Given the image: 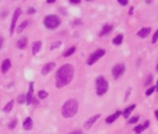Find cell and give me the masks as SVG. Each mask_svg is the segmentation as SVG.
<instances>
[{"label": "cell", "mask_w": 158, "mask_h": 134, "mask_svg": "<svg viewBox=\"0 0 158 134\" xmlns=\"http://www.w3.org/2000/svg\"><path fill=\"white\" fill-rule=\"evenodd\" d=\"M156 69H157V71H158V64H157V67H156Z\"/></svg>", "instance_id": "cell-43"}, {"label": "cell", "mask_w": 158, "mask_h": 134, "mask_svg": "<svg viewBox=\"0 0 158 134\" xmlns=\"http://www.w3.org/2000/svg\"><path fill=\"white\" fill-rule=\"evenodd\" d=\"M61 45V42L60 41H57V42L53 43L52 45H51V50H54V48H57V47H59Z\"/></svg>", "instance_id": "cell-26"}, {"label": "cell", "mask_w": 158, "mask_h": 134, "mask_svg": "<svg viewBox=\"0 0 158 134\" xmlns=\"http://www.w3.org/2000/svg\"><path fill=\"white\" fill-rule=\"evenodd\" d=\"M74 52H75V47H74V46H72V47H70V48H68L67 52L63 54V56H65V57H69L70 55H72Z\"/></svg>", "instance_id": "cell-22"}, {"label": "cell", "mask_w": 158, "mask_h": 134, "mask_svg": "<svg viewBox=\"0 0 158 134\" xmlns=\"http://www.w3.org/2000/svg\"><path fill=\"white\" fill-rule=\"evenodd\" d=\"M104 55H105L104 50H97L89 56V58H88L87 60V64L88 66H93V64H95V62H97V61H98L102 56H104Z\"/></svg>", "instance_id": "cell-5"}, {"label": "cell", "mask_w": 158, "mask_h": 134, "mask_svg": "<svg viewBox=\"0 0 158 134\" xmlns=\"http://www.w3.org/2000/svg\"><path fill=\"white\" fill-rule=\"evenodd\" d=\"M44 25L46 28L55 29L60 25V18L56 15H47L44 18Z\"/></svg>", "instance_id": "cell-4"}, {"label": "cell", "mask_w": 158, "mask_h": 134, "mask_svg": "<svg viewBox=\"0 0 158 134\" xmlns=\"http://www.w3.org/2000/svg\"><path fill=\"white\" fill-rule=\"evenodd\" d=\"M134 108H136V105H134V104L128 106V107H127V108L123 112V116L125 117V118H128V117H129V115L131 114V112H132Z\"/></svg>", "instance_id": "cell-17"}, {"label": "cell", "mask_w": 158, "mask_h": 134, "mask_svg": "<svg viewBox=\"0 0 158 134\" xmlns=\"http://www.w3.org/2000/svg\"><path fill=\"white\" fill-rule=\"evenodd\" d=\"M123 39L124 37L123 35H118L117 37H115L114 39H113V44H115V45H120V44H122V42H123Z\"/></svg>", "instance_id": "cell-20"}, {"label": "cell", "mask_w": 158, "mask_h": 134, "mask_svg": "<svg viewBox=\"0 0 158 134\" xmlns=\"http://www.w3.org/2000/svg\"><path fill=\"white\" fill-rule=\"evenodd\" d=\"M124 72H125V64H116V66H114L112 69L113 77L115 78V79H118V78L124 74Z\"/></svg>", "instance_id": "cell-6"}, {"label": "cell", "mask_w": 158, "mask_h": 134, "mask_svg": "<svg viewBox=\"0 0 158 134\" xmlns=\"http://www.w3.org/2000/svg\"><path fill=\"white\" fill-rule=\"evenodd\" d=\"M138 120H139V117H138V116L137 117H132L130 120H128V122H129V124H136Z\"/></svg>", "instance_id": "cell-30"}, {"label": "cell", "mask_w": 158, "mask_h": 134, "mask_svg": "<svg viewBox=\"0 0 158 134\" xmlns=\"http://www.w3.org/2000/svg\"><path fill=\"white\" fill-rule=\"evenodd\" d=\"M71 3H80L81 2V0H70Z\"/></svg>", "instance_id": "cell-37"}, {"label": "cell", "mask_w": 158, "mask_h": 134, "mask_svg": "<svg viewBox=\"0 0 158 134\" xmlns=\"http://www.w3.org/2000/svg\"><path fill=\"white\" fill-rule=\"evenodd\" d=\"M120 114H122V112L120 111H117V112H115L114 114H112L111 116H109L106 119H105V122L106 124H112V122H114L118 117L120 116Z\"/></svg>", "instance_id": "cell-11"}, {"label": "cell", "mask_w": 158, "mask_h": 134, "mask_svg": "<svg viewBox=\"0 0 158 134\" xmlns=\"http://www.w3.org/2000/svg\"><path fill=\"white\" fill-rule=\"evenodd\" d=\"M16 124H17L16 119L12 120V122H10V124H9V129H14V128L16 127Z\"/></svg>", "instance_id": "cell-28"}, {"label": "cell", "mask_w": 158, "mask_h": 134, "mask_svg": "<svg viewBox=\"0 0 158 134\" xmlns=\"http://www.w3.org/2000/svg\"><path fill=\"white\" fill-rule=\"evenodd\" d=\"M155 116H156V118H157V120H158V109L157 111H155Z\"/></svg>", "instance_id": "cell-40"}, {"label": "cell", "mask_w": 158, "mask_h": 134, "mask_svg": "<svg viewBox=\"0 0 158 134\" xmlns=\"http://www.w3.org/2000/svg\"><path fill=\"white\" fill-rule=\"evenodd\" d=\"M69 134H83V132H82L81 130H75V131H72V132H70Z\"/></svg>", "instance_id": "cell-33"}, {"label": "cell", "mask_w": 158, "mask_h": 134, "mask_svg": "<svg viewBox=\"0 0 158 134\" xmlns=\"http://www.w3.org/2000/svg\"><path fill=\"white\" fill-rule=\"evenodd\" d=\"M27 13L28 14H33V13H35V10L33 8H29L28 10H27Z\"/></svg>", "instance_id": "cell-32"}, {"label": "cell", "mask_w": 158, "mask_h": 134, "mask_svg": "<svg viewBox=\"0 0 158 134\" xmlns=\"http://www.w3.org/2000/svg\"><path fill=\"white\" fill-rule=\"evenodd\" d=\"M113 29V26L112 25H105L103 26V28H102L101 32H100V37H103L105 35H109L110 32L112 31Z\"/></svg>", "instance_id": "cell-14"}, {"label": "cell", "mask_w": 158, "mask_h": 134, "mask_svg": "<svg viewBox=\"0 0 158 134\" xmlns=\"http://www.w3.org/2000/svg\"><path fill=\"white\" fill-rule=\"evenodd\" d=\"M142 131H144V129H143V126H141V124L140 126H137V127L134 128V132L137 134H140Z\"/></svg>", "instance_id": "cell-24"}, {"label": "cell", "mask_w": 158, "mask_h": 134, "mask_svg": "<svg viewBox=\"0 0 158 134\" xmlns=\"http://www.w3.org/2000/svg\"><path fill=\"white\" fill-rule=\"evenodd\" d=\"M23 127H24L25 130H31L32 128V119L30 118V117H28V118H26L24 121V124H23Z\"/></svg>", "instance_id": "cell-16"}, {"label": "cell", "mask_w": 158, "mask_h": 134, "mask_svg": "<svg viewBox=\"0 0 158 134\" xmlns=\"http://www.w3.org/2000/svg\"><path fill=\"white\" fill-rule=\"evenodd\" d=\"M47 2H49V3H53V2H55V0H49Z\"/></svg>", "instance_id": "cell-42"}, {"label": "cell", "mask_w": 158, "mask_h": 134, "mask_svg": "<svg viewBox=\"0 0 158 134\" xmlns=\"http://www.w3.org/2000/svg\"><path fill=\"white\" fill-rule=\"evenodd\" d=\"M21 14H22V10L18 8V9L15 10L14 14H13V18H12V24H11V27H10V33L11 35H13V32H14L15 26H16V21H17V18L19 17V15Z\"/></svg>", "instance_id": "cell-7"}, {"label": "cell", "mask_w": 158, "mask_h": 134, "mask_svg": "<svg viewBox=\"0 0 158 134\" xmlns=\"http://www.w3.org/2000/svg\"><path fill=\"white\" fill-rule=\"evenodd\" d=\"M27 26H28V21H23V23H21V24L18 25L17 29H16V32H17V33H21V32L23 31L26 27H27Z\"/></svg>", "instance_id": "cell-19"}, {"label": "cell", "mask_w": 158, "mask_h": 134, "mask_svg": "<svg viewBox=\"0 0 158 134\" xmlns=\"http://www.w3.org/2000/svg\"><path fill=\"white\" fill-rule=\"evenodd\" d=\"M148 126H150V121L148 120V121H145V124H143V129H144V130H145V129H148Z\"/></svg>", "instance_id": "cell-35"}, {"label": "cell", "mask_w": 158, "mask_h": 134, "mask_svg": "<svg viewBox=\"0 0 158 134\" xmlns=\"http://www.w3.org/2000/svg\"><path fill=\"white\" fill-rule=\"evenodd\" d=\"M154 91H155V87H151V88H148V90H146L145 95H151Z\"/></svg>", "instance_id": "cell-29"}, {"label": "cell", "mask_w": 158, "mask_h": 134, "mask_svg": "<svg viewBox=\"0 0 158 134\" xmlns=\"http://www.w3.org/2000/svg\"><path fill=\"white\" fill-rule=\"evenodd\" d=\"M79 103L75 99H69L61 107V115L65 118H71L77 113Z\"/></svg>", "instance_id": "cell-2"}, {"label": "cell", "mask_w": 158, "mask_h": 134, "mask_svg": "<svg viewBox=\"0 0 158 134\" xmlns=\"http://www.w3.org/2000/svg\"><path fill=\"white\" fill-rule=\"evenodd\" d=\"M132 13H134V8L131 7V8H130L129 12H128V14H129V15H131V14H132Z\"/></svg>", "instance_id": "cell-39"}, {"label": "cell", "mask_w": 158, "mask_h": 134, "mask_svg": "<svg viewBox=\"0 0 158 134\" xmlns=\"http://www.w3.org/2000/svg\"><path fill=\"white\" fill-rule=\"evenodd\" d=\"M10 68H11L10 59L3 60V62H2V64H1V72H2V73H7Z\"/></svg>", "instance_id": "cell-12"}, {"label": "cell", "mask_w": 158, "mask_h": 134, "mask_svg": "<svg viewBox=\"0 0 158 134\" xmlns=\"http://www.w3.org/2000/svg\"><path fill=\"white\" fill-rule=\"evenodd\" d=\"M26 45H27V39H26V38H22V39H19L17 41V47L18 48L23 50V48L26 47Z\"/></svg>", "instance_id": "cell-18"}, {"label": "cell", "mask_w": 158, "mask_h": 134, "mask_svg": "<svg viewBox=\"0 0 158 134\" xmlns=\"http://www.w3.org/2000/svg\"><path fill=\"white\" fill-rule=\"evenodd\" d=\"M17 101L19 104H23V103H25V101H26V97H25L24 95H21L17 98Z\"/></svg>", "instance_id": "cell-25"}, {"label": "cell", "mask_w": 158, "mask_h": 134, "mask_svg": "<svg viewBox=\"0 0 158 134\" xmlns=\"http://www.w3.org/2000/svg\"><path fill=\"white\" fill-rule=\"evenodd\" d=\"M55 62H49V64H46L44 67H43V69H42V74L43 75H46V74H49V72L55 68Z\"/></svg>", "instance_id": "cell-10"}, {"label": "cell", "mask_w": 158, "mask_h": 134, "mask_svg": "<svg viewBox=\"0 0 158 134\" xmlns=\"http://www.w3.org/2000/svg\"><path fill=\"white\" fill-rule=\"evenodd\" d=\"M32 103H33V104H38L39 103V101L37 99H35V98H32V101H31Z\"/></svg>", "instance_id": "cell-38"}, {"label": "cell", "mask_w": 158, "mask_h": 134, "mask_svg": "<svg viewBox=\"0 0 158 134\" xmlns=\"http://www.w3.org/2000/svg\"><path fill=\"white\" fill-rule=\"evenodd\" d=\"M155 90H157L158 91V81H157V84H156V87H155Z\"/></svg>", "instance_id": "cell-41"}, {"label": "cell", "mask_w": 158, "mask_h": 134, "mask_svg": "<svg viewBox=\"0 0 158 134\" xmlns=\"http://www.w3.org/2000/svg\"><path fill=\"white\" fill-rule=\"evenodd\" d=\"M38 95H39V98H40V99H45L46 97H47V92L41 90V91L38 92Z\"/></svg>", "instance_id": "cell-23"}, {"label": "cell", "mask_w": 158, "mask_h": 134, "mask_svg": "<svg viewBox=\"0 0 158 134\" xmlns=\"http://www.w3.org/2000/svg\"><path fill=\"white\" fill-rule=\"evenodd\" d=\"M157 40H158V29L156 30V32L154 33V35H153V39H152V43H156L157 42Z\"/></svg>", "instance_id": "cell-27"}, {"label": "cell", "mask_w": 158, "mask_h": 134, "mask_svg": "<svg viewBox=\"0 0 158 134\" xmlns=\"http://www.w3.org/2000/svg\"><path fill=\"white\" fill-rule=\"evenodd\" d=\"M74 75V68L73 66L67 64H63V67L57 71L56 73V87L57 88H61L70 84Z\"/></svg>", "instance_id": "cell-1"}, {"label": "cell", "mask_w": 158, "mask_h": 134, "mask_svg": "<svg viewBox=\"0 0 158 134\" xmlns=\"http://www.w3.org/2000/svg\"><path fill=\"white\" fill-rule=\"evenodd\" d=\"M32 98H33V83H30V84H29L28 93L26 95V103H27V104H30L32 101Z\"/></svg>", "instance_id": "cell-9"}, {"label": "cell", "mask_w": 158, "mask_h": 134, "mask_svg": "<svg viewBox=\"0 0 158 134\" xmlns=\"http://www.w3.org/2000/svg\"><path fill=\"white\" fill-rule=\"evenodd\" d=\"M109 89V83L103 76H98L96 79V90H97V95H102Z\"/></svg>", "instance_id": "cell-3"}, {"label": "cell", "mask_w": 158, "mask_h": 134, "mask_svg": "<svg viewBox=\"0 0 158 134\" xmlns=\"http://www.w3.org/2000/svg\"><path fill=\"white\" fill-rule=\"evenodd\" d=\"M118 3L122 4V6H127V4H128V1H122V0H118Z\"/></svg>", "instance_id": "cell-36"}, {"label": "cell", "mask_w": 158, "mask_h": 134, "mask_svg": "<svg viewBox=\"0 0 158 134\" xmlns=\"http://www.w3.org/2000/svg\"><path fill=\"white\" fill-rule=\"evenodd\" d=\"M152 81H153V76H152V75H150V76H148V77L146 78V82H145V85H146V86H148V85H151Z\"/></svg>", "instance_id": "cell-31"}, {"label": "cell", "mask_w": 158, "mask_h": 134, "mask_svg": "<svg viewBox=\"0 0 158 134\" xmlns=\"http://www.w3.org/2000/svg\"><path fill=\"white\" fill-rule=\"evenodd\" d=\"M13 105H14V101H13V100H11L10 102L8 103L7 105L3 107V112H6V113H9V112H11V109L13 108Z\"/></svg>", "instance_id": "cell-21"}, {"label": "cell", "mask_w": 158, "mask_h": 134, "mask_svg": "<svg viewBox=\"0 0 158 134\" xmlns=\"http://www.w3.org/2000/svg\"><path fill=\"white\" fill-rule=\"evenodd\" d=\"M100 116H101V115H100V114H98V115H95V116L90 117V118H89V119H88L87 121H86V122L84 124V128H85V129H87V130H88V129H90V128L93 127V124H95L96 121H97V120L100 118Z\"/></svg>", "instance_id": "cell-8"}, {"label": "cell", "mask_w": 158, "mask_h": 134, "mask_svg": "<svg viewBox=\"0 0 158 134\" xmlns=\"http://www.w3.org/2000/svg\"><path fill=\"white\" fill-rule=\"evenodd\" d=\"M41 46H42V42L41 41H37L35 42V44L32 45V55H37L41 50Z\"/></svg>", "instance_id": "cell-13"}, {"label": "cell", "mask_w": 158, "mask_h": 134, "mask_svg": "<svg viewBox=\"0 0 158 134\" xmlns=\"http://www.w3.org/2000/svg\"><path fill=\"white\" fill-rule=\"evenodd\" d=\"M3 42H4V39H3V37H1L0 35V48L3 46Z\"/></svg>", "instance_id": "cell-34"}, {"label": "cell", "mask_w": 158, "mask_h": 134, "mask_svg": "<svg viewBox=\"0 0 158 134\" xmlns=\"http://www.w3.org/2000/svg\"><path fill=\"white\" fill-rule=\"evenodd\" d=\"M151 33V28H142L140 31L138 32V37L140 38H146Z\"/></svg>", "instance_id": "cell-15"}]
</instances>
